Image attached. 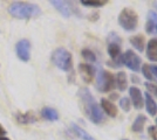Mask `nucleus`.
I'll use <instances>...</instances> for the list:
<instances>
[{
  "instance_id": "1",
  "label": "nucleus",
  "mask_w": 157,
  "mask_h": 140,
  "mask_svg": "<svg viewBox=\"0 0 157 140\" xmlns=\"http://www.w3.org/2000/svg\"><path fill=\"white\" fill-rule=\"evenodd\" d=\"M78 97L81 100L83 112L89 118V120L94 124H102L105 119V113L101 106L96 103L95 98L93 97L92 92L87 88H82L78 91Z\"/></svg>"
},
{
  "instance_id": "22",
  "label": "nucleus",
  "mask_w": 157,
  "mask_h": 140,
  "mask_svg": "<svg viewBox=\"0 0 157 140\" xmlns=\"http://www.w3.org/2000/svg\"><path fill=\"white\" fill-rule=\"evenodd\" d=\"M81 4L83 6L88 7H102L107 5V1H105V0H82Z\"/></svg>"
},
{
  "instance_id": "5",
  "label": "nucleus",
  "mask_w": 157,
  "mask_h": 140,
  "mask_svg": "<svg viewBox=\"0 0 157 140\" xmlns=\"http://www.w3.org/2000/svg\"><path fill=\"white\" fill-rule=\"evenodd\" d=\"M96 87L101 92H109L115 88V76L103 69H100L98 74Z\"/></svg>"
},
{
  "instance_id": "27",
  "label": "nucleus",
  "mask_w": 157,
  "mask_h": 140,
  "mask_svg": "<svg viewBox=\"0 0 157 140\" xmlns=\"http://www.w3.org/2000/svg\"><path fill=\"white\" fill-rule=\"evenodd\" d=\"M148 133L150 135V138L152 140H157V128L156 126H149L148 128Z\"/></svg>"
},
{
  "instance_id": "6",
  "label": "nucleus",
  "mask_w": 157,
  "mask_h": 140,
  "mask_svg": "<svg viewBox=\"0 0 157 140\" xmlns=\"http://www.w3.org/2000/svg\"><path fill=\"white\" fill-rule=\"evenodd\" d=\"M121 62L127 68H129L132 71H140L141 70V57L132 50H127L121 56Z\"/></svg>"
},
{
  "instance_id": "13",
  "label": "nucleus",
  "mask_w": 157,
  "mask_h": 140,
  "mask_svg": "<svg viewBox=\"0 0 157 140\" xmlns=\"http://www.w3.org/2000/svg\"><path fill=\"white\" fill-rule=\"evenodd\" d=\"M144 103H145V110H147V112L150 114V116H156L157 114V104L155 99L152 98V96L149 95L148 92L144 93Z\"/></svg>"
},
{
  "instance_id": "16",
  "label": "nucleus",
  "mask_w": 157,
  "mask_h": 140,
  "mask_svg": "<svg viewBox=\"0 0 157 140\" xmlns=\"http://www.w3.org/2000/svg\"><path fill=\"white\" fill-rule=\"evenodd\" d=\"M41 117L49 121H56L59 119V112L53 107L45 106L41 110Z\"/></svg>"
},
{
  "instance_id": "21",
  "label": "nucleus",
  "mask_w": 157,
  "mask_h": 140,
  "mask_svg": "<svg viewBox=\"0 0 157 140\" xmlns=\"http://www.w3.org/2000/svg\"><path fill=\"white\" fill-rule=\"evenodd\" d=\"M81 55H82V57H83L85 61H88V62H96V55H95V53H94L93 50H90V49H88V48L82 49V50H81Z\"/></svg>"
},
{
  "instance_id": "11",
  "label": "nucleus",
  "mask_w": 157,
  "mask_h": 140,
  "mask_svg": "<svg viewBox=\"0 0 157 140\" xmlns=\"http://www.w3.org/2000/svg\"><path fill=\"white\" fill-rule=\"evenodd\" d=\"M51 4L53 5L54 8H56L60 12V14L65 18H69L73 14V7L71 2L67 1H62V0H52Z\"/></svg>"
},
{
  "instance_id": "9",
  "label": "nucleus",
  "mask_w": 157,
  "mask_h": 140,
  "mask_svg": "<svg viewBox=\"0 0 157 140\" xmlns=\"http://www.w3.org/2000/svg\"><path fill=\"white\" fill-rule=\"evenodd\" d=\"M108 54L110 56L111 61L115 62L114 67H120L122 66V62H121V47L117 42H109L108 43Z\"/></svg>"
},
{
  "instance_id": "19",
  "label": "nucleus",
  "mask_w": 157,
  "mask_h": 140,
  "mask_svg": "<svg viewBox=\"0 0 157 140\" xmlns=\"http://www.w3.org/2000/svg\"><path fill=\"white\" fill-rule=\"evenodd\" d=\"M145 121H147V117L143 116V114H138L137 117L135 118L134 120V123H132V126H131V130L134 131V132H142L144 128V124H145Z\"/></svg>"
},
{
  "instance_id": "10",
  "label": "nucleus",
  "mask_w": 157,
  "mask_h": 140,
  "mask_svg": "<svg viewBox=\"0 0 157 140\" xmlns=\"http://www.w3.org/2000/svg\"><path fill=\"white\" fill-rule=\"evenodd\" d=\"M129 96H130V102L134 105L135 109L141 110L144 106V99L143 95L141 92V90L137 87H131L129 89Z\"/></svg>"
},
{
  "instance_id": "4",
  "label": "nucleus",
  "mask_w": 157,
  "mask_h": 140,
  "mask_svg": "<svg viewBox=\"0 0 157 140\" xmlns=\"http://www.w3.org/2000/svg\"><path fill=\"white\" fill-rule=\"evenodd\" d=\"M118 25L127 32H134L138 25V15L132 8H123L118 14Z\"/></svg>"
},
{
  "instance_id": "18",
  "label": "nucleus",
  "mask_w": 157,
  "mask_h": 140,
  "mask_svg": "<svg viewBox=\"0 0 157 140\" xmlns=\"http://www.w3.org/2000/svg\"><path fill=\"white\" fill-rule=\"evenodd\" d=\"M15 118L21 124H32V123L36 121V116L32 111H28L25 113H18Z\"/></svg>"
},
{
  "instance_id": "17",
  "label": "nucleus",
  "mask_w": 157,
  "mask_h": 140,
  "mask_svg": "<svg viewBox=\"0 0 157 140\" xmlns=\"http://www.w3.org/2000/svg\"><path fill=\"white\" fill-rule=\"evenodd\" d=\"M115 87H117L120 91H124L128 87V80L124 71H118L115 76Z\"/></svg>"
},
{
  "instance_id": "20",
  "label": "nucleus",
  "mask_w": 157,
  "mask_h": 140,
  "mask_svg": "<svg viewBox=\"0 0 157 140\" xmlns=\"http://www.w3.org/2000/svg\"><path fill=\"white\" fill-rule=\"evenodd\" d=\"M72 130L74 131L75 135H76L78 138H80L81 140H96V139H94L88 132H86L82 127H80L78 125H76V124H72Z\"/></svg>"
},
{
  "instance_id": "29",
  "label": "nucleus",
  "mask_w": 157,
  "mask_h": 140,
  "mask_svg": "<svg viewBox=\"0 0 157 140\" xmlns=\"http://www.w3.org/2000/svg\"><path fill=\"white\" fill-rule=\"evenodd\" d=\"M5 134H6V130H5V128L2 127V125L0 124V137H4Z\"/></svg>"
},
{
  "instance_id": "30",
  "label": "nucleus",
  "mask_w": 157,
  "mask_h": 140,
  "mask_svg": "<svg viewBox=\"0 0 157 140\" xmlns=\"http://www.w3.org/2000/svg\"><path fill=\"white\" fill-rule=\"evenodd\" d=\"M117 97H118V96H117V93H113V95H111V96H110V99H116Z\"/></svg>"
},
{
  "instance_id": "8",
  "label": "nucleus",
  "mask_w": 157,
  "mask_h": 140,
  "mask_svg": "<svg viewBox=\"0 0 157 140\" xmlns=\"http://www.w3.org/2000/svg\"><path fill=\"white\" fill-rule=\"evenodd\" d=\"M78 73H80L81 78L85 81L86 83H92L93 80L95 78V68L88 63H80Z\"/></svg>"
},
{
  "instance_id": "3",
  "label": "nucleus",
  "mask_w": 157,
  "mask_h": 140,
  "mask_svg": "<svg viewBox=\"0 0 157 140\" xmlns=\"http://www.w3.org/2000/svg\"><path fill=\"white\" fill-rule=\"evenodd\" d=\"M52 60L53 64L56 68H59L62 71H69L73 68V56L71 52H68L66 48H56L52 53Z\"/></svg>"
},
{
  "instance_id": "14",
  "label": "nucleus",
  "mask_w": 157,
  "mask_h": 140,
  "mask_svg": "<svg viewBox=\"0 0 157 140\" xmlns=\"http://www.w3.org/2000/svg\"><path fill=\"white\" fill-rule=\"evenodd\" d=\"M129 42H130V45L134 47L136 50H138V52H144L145 39H144L143 35H141V34L132 35V36H130V39H129Z\"/></svg>"
},
{
  "instance_id": "31",
  "label": "nucleus",
  "mask_w": 157,
  "mask_h": 140,
  "mask_svg": "<svg viewBox=\"0 0 157 140\" xmlns=\"http://www.w3.org/2000/svg\"><path fill=\"white\" fill-rule=\"evenodd\" d=\"M0 140H11V139H8L7 137H0Z\"/></svg>"
},
{
  "instance_id": "25",
  "label": "nucleus",
  "mask_w": 157,
  "mask_h": 140,
  "mask_svg": "<svg viewBox=\"0 0 157 140\" xmlns=\"http://www.w3.org/2000/svg\"><path fill=\"white\" fill-rule=\"evenodd\" d=\"M155 23H156V16L154 19H149L148 22H147V26H145V31L147 33L151 34L154 32V28H155Z\"/></svg>"
},
{
  "instance_id": "32",
  "label": "nucleus",
  "mask_w": 157,
  "mask_h": 140,
  "mask_svg": "<svg viewBox=\"0 0 157 140\" xmlns=\"http://www.w3.org/2000/svg\"><path fill=\"white\" fill-rule=\"evenodd\" d=\"M156 128H157V119H156Z\"/></svg>"
},
{
  "instance_id": "12",
  "label": "nucleus",
  "mask_w": 157,
  "mask_h": 140,
  "mask_svg": "<svg viewBox=\"0 0 157 140\" xmlns=\"http://www.w3.org/2000/svg\"><path fill=\"white\" fill-rule=\"evenodd\" d=\"M101 109L107 116H109L111 118H115L117 116V107H116V105L111 100L107 99V98L101 99Z\"/></svg>"
},
{
  "instance_id": "33",
  "label": "nucleus",
  "mask_w": 157,
  "mask_h": 140,
  "mask_svg": "<svg viewBox=\"0 0 157 140\" xmlns=\"http://www.w3.org/2000/svg\"><path fill=\"white\" fill-rule=\"evenodd\" d=\"M122 140H128V139H122Z\"/></svg>"
},
{
  "instance_id": "7",
  "label": "nucleus",
  "mask_w": 157,
  "mask_h": 140,
  "mask_svg": "<svg viewBox=\"0 0 157 140\" xmlns=\"http://www.w3.org/2000/svg\"><path fill=\"white\" fill-rule=\"evenodd\" d=\"M15 54L22 62H28L31 59V42L27 39H21L15 45Z\"/></svg>"
},
{
  "instance_id": "15",
  "label": "nucleus",
  "mask_w": 157,
  "mask_h": 140,
  "mask_svg": "<svg viewBox=\"0 0 157 140\" xmlns=\"http://www.w3.org/2000/svg\"><path fill=\"white\" fill-rule=\"evenodd\" d=\"M147 57L157 62V39H151L147 45Z\"/></svg>"
},
{
  "instance_id": "23",
  "label": "nucleus",
  "mask_w": 157,
  "mask_h": 140,
  "mask_svg": "<svg viewBox=\"0 0 157 140\" xmlns=\"http://www.w3.org/2000/svg\"><path fill=\"white\" fill-rule=\"evenodd\" d=\"M120 107H122V110H123L124 112H129L131 109L130 98H128V97H122V98L120 99Z\"/></svg>"
},
{
  "instance_id": "2",
  "label": "nucleus",
  "mask_w": 157,
  "mask_h": 140,
  "mask_svg": "<svg viewBox=\"0 0 157 140\" xmlns=\"http://www.w3.org/2000/svg\"><path fill=\"white\" fill-rule=\"evenodd\" d=\"M8 12L17 19H31L39 16L41 14V8L38 5L29 2H13L8 7Z\"/></svg>"
},
{
  "instance_id": "24",
  "label": "nucleus",
  "mask_w": 157,
  "mask_h": 140,
  "mask_svg": "<svg viewBox=\"0 0 157 140\" xmlns=\"http://www.w3.org/2000/svg\"><path fill=\"white\" fill-rule=\"evenodd\" d=\"M141 71H142L143 76L147 78V80L154 81V75H152V73H151V69H150V66H149V64H143V66L141 67Z\"/></svg>"
},
{
  "instance_id": "28",
  "label": "nucleus",
  "mask_w": 157,
  "mask_h": 140,
  "mask_svg": "<svg viewBox=\"0 0 157 140\" xmlns=\"http://www.w3.org/2000/svg\"><path fill=\"white\" fill-rule=\"evenodd\" d=\"M150 69H151V73H152V75L157 77V66H156V64H152V66H150Z\"/></svg>"
},
{
  "instance_id": "26",
  "label": "nucleus",
  "mask_w": 157,
  "mask_h": 140,
  "mask_svg": "<svg viewBox=\"0 0 157 140\" xmlns=\"http://www.w3.org/2000/svg\"><path fill=\"white\" fill-rule=\"evenodd\" d=\"M144 85L148 89V93H149V95L152 93L154 96H157V87L155 84H152V83H145Z\"/></svg>"
}]
</instances>
